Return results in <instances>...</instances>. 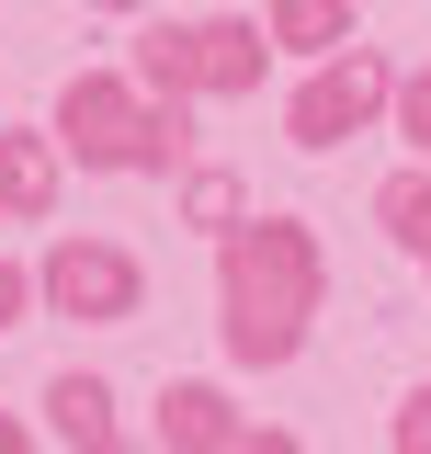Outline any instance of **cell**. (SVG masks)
Segmentation results:
<instances>
[{
    "label": "cell",
    "mask_w": 431,
    "mask_h": 454,
    "mask_svg": "<svg viewBox=\"0 0 431 454\" xmlns=\"http://www.w3.org/2000/svg\"><path fill=\"white\" fill-rule=\"evenodd\" d=\"M216 273H227V352L239 364H295V340L318 318V239H307V216H250Z\"/></svg>",
    "instance_id": "6da1fadb"
},
{
    "label": "cell",
    "mask_w": 431,
    "mask_h": 454,
    "mask_svg": "<svg viewBox=\"0 0 431 454\" xmlns=\"http://www.w3.org/2000/svg\"><path fill=\"white\" fill-rule=\"evenodd\" d=\"M57 148H68L80 170H182L193 103H137V80L91 68V80L57 91Z\"/></svg>",
    "instance_id": "7a4b0ae2"
},
{
    "label": "cell",
    "mask_w": 431,
    "mask_h": 454,
    "mask_svg": "<svg viewBox=\"0 0 431 454\" xmlns=\"http://www.w3.org/2000/svg\"><path fill=\"white\" fill-rule=\"evenodd\" d=\"M262 57H272V35L262 23H239V12H216V23H148L137 35V91L148 103H239V91H262Z\"/></svg>",
    "instance_id": "3957f363"
},
{
    "label": "cell",
    "mask_w": 431,
    "mask_h": 454,
    "mask_svg": "<svg viewBox=\"0 0 431 454\" xmlns=\"http://www.w3.org/2000/svg\"><path fill=\"white\" fill-rule=\"evenodd\" d=\"M57 318H91V330H125L137 307H148V273H137V250L125 239H57L46 262H35Z\"/></svg>",
    "instance_id": "277c9868"
},
{
    "label": "cell",
    "mask_w": 431,
    "mask_h": 454,
    "mask_svg": "<svg viewBox=\"0 0 431 454\" xmlns=\"http://www.w3.org/2000/svg\"><path fill=\"white\" fill-rule=\"evenodd\" d=\"M397 80H409V68H386L375 46L329 57L318 80H307V91L284 103V137H295V148H341V137H364L375 114H397Z\"/></svg>",
    "instance_id": "5b68a950"
},
{
    "label": "cell",
    "mask_w": 431,
    "mask_h": 454,
    "mask_svg": "<svg viewBox=\"0 0 431 454\" xmlns=\"http://www.w3.org/2000/svg\"><path fill=\"white\" fill-rule=\"evenodd\" d=\"M239 443H250V432H239L227 387H205V375L160 387V454H239Z\"/></svg>",
    "instance_id": "8992f818"
},
{
    "label": "cell",
    "mask_w": 431,
    "mask_h": 454,
    "mask_svg": "<svg viewBox=\"0 0 431 454\" xmlns=\"http://www.w3.org/2000/svg\"><path fill=\"white\" fill-rule=\"evenodd\" d=\"M46 420H57V443H80V454H125V432H114V387L103 375H46Z\"/></svg>",
    "instance_id": "52a82bcc"
},
{
    "label": "cell",
    "mask_w": 431,
    "mask_h": 454,
    "mask_svg": "<svg viewBox=\"0 0 431 454\" xmlns=\"http://www.w3.org/2000/svg\"><path fill=\"white\" fill-rule=\"evenodd\" d=\"M262 35L329 68V57H352V0H272V12H262Z\"/></svg>",
    "instance_id": "ba28073f"
},
{
    "label": "cell",
    "mask_w": 431,
    "mask_h": 454,
    "mask_svg": "<svg viewBox=\"0 0 431 454\" xmlns=\"http://www.w3.org/2000/svg\"><path fill=\"white\" fill-rule=\"evenodd\" d=\"M0 182H12V216H46L57 205V148L12 125V137H0Z\"/></svg>",
    "instance_id": "9c48e42d"
},
{
    "label": "cell",
    "mask_w": 431,
    "mask_h": 454,
    "mask_svg": "<svg viewBox=\"0 0 431 454\" xmlns=\"http://www.w3.org/2000/svg\"><path fill=\"white\" fill-rule=\"evenodd\" d=\"M182 216H193V227H216V239H239V227H250V216H239V170H193V182H182Z\"/></svg>",
    "instance_id": "30bf717a"
},
{
    "label": "cell",
    "mask_w": 431,
    "mask_h": 454,
    "mask_svg": "<svg viewBox=\"0 0 431 454\" xmlns=\"http://www.w3.org/2000/svg\"><path fill=\"white\" fill-rule=\"evenodd\" d=\"M375 216H386V227H397V239L431 262V170H397V182L375 193Z\"/></svg>",
    "instance_id": "8fae6325"
},
{
    "label": "cell",
    "mask_w": 431,
    "mask_h": 454,
    "mask_svg": "<svg viewBox=\"0 0 431 454\" xmlns=\"http://www.w3.org/2000/svg\"><path fill=\"white\" fill-rule=\"evenodd\" d=\"M397 137L431 160V68H409V80H397Z\"/></svg>",
    "instance_id": "7c38bea8"
},
{
    "label": "cell",
    "mask_w": 431,
    "mask_h": 454,
    "mask_svg": "<svg viewBox=\"0 0 431 454\" xmlns=\"http://www.w3.org/2000/svg\"><path fill=\"white\" fill-rule=\"evenodd\" d=\"M386 443H397V454H431V387L397 397V432H386Z\"/></svg>",
    "instance_id": "4fadbf2b"
},
{
    "label": "cell",
    "mask_w": 431,
    "mask_h": 454,
    "mask_svg": "<svg viewBox=\"0 0 431 454\" xmlns=\"http://www.w3.org/2000/svg\"><path fill=\"white\" fill-rule=\"evenodd\" d=\"M35 295H46V284L23 273V262H0V330H23V307H35Z\"/></svg>",
    "instance_id": "5bb4252c"
},
{
    "label": "cell",
    "mask_w": 431,
    "mask_h": 454,
    "mask_svg": "<svg viewBox=\"0 0 431 454\" xmlns=\"http://www.w3.org/2000/svg\"><path fill=\"white\" fill-rule=\"evenodd\" d=\"M239 454H307V443H295V432H250Z\"/></svg>",
    "instance_id": "9a60e30c"
},
{
    "label": "cell",
    "mask_w": 431,
    "mask_h": 454,
    "mask_svg": "<svg viewBox=\"0 0 431 454\" xmlns=\"http://www.w3.org/2000/svg\"><path fill=\"white\" fill-rule=\"evenodd\" d=\"M0 454H35V432H23V420H0Z\"/></svg>",
    "instance_id": "2e32d148"
},
{
    "label": "cell",
    "mask_w": 431,
    "mask_h": 454,
    "mask_svg": "<svg viewBox=\"0 0 431 454\" xmlns=\"http://www.w3.org/2000/svg\"><path fill=\"white\" fill-rule=\"evenodd\" d=\"M91 12H148V0H91Z\"/></svg>",
    "instance_id": "e0dca14e"
},
{
    "label": "cell",
    "mask_w": 431,
    "mask_h": 454,
    "mask_svg": "<svg viewBox=\"0 0 431 454\" xmlns=\"http://www.w3.org/2000/svg\"><path fill=\"white\" fill-rule=\"evenodd\" d=\"M0 216H12V182H0Z\"/></svg>",
    "instance_id": "ac0fdd59"
}]
</instances>
